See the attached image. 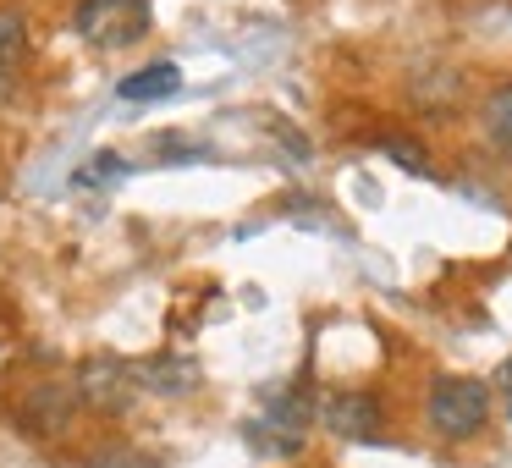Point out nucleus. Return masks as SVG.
<instances>
[{"label": "nucleus", "mask_w": 512, "mask_h": 468, "mask_svg": "<svg viewBox=\"0 0 512 468\" xmlns=\"http://www.w3.org/2000/svg\"><path fill=\"white\" fill-rule=\"evenodd\" d=\"M424 413H430L435 435H446V441H474L490 419V386L474 375H435L430 397H424Z\"/></svg>", "instance_id": "nucleus-1"}, {"label": "nucleus", "mask_w": 512, "mask_h": 468, "mask_svg": "<svg viewBox=\"0 0 512 468\" xmlns=\"http://www.w3.org/2000/svg\"><path fill=\"white\" fill-rule=\"evenodd\" d=\"M23 50H28V34H23V17L17 12H0V94L17 83V67H23Z\"/></svg>", "instance_id": "nucleus-7"}, {"label": "nucleus", "mask_w": 512, "mask_h": 468, "mask_svg": "<svg viewBox=\"0 0 512 468\" xmlns=\"http://www.w3.org/2000/svg\"><path fill=\"white\" fill-rule=\"evenodd\" d=\"M133 369H138V386L155 391V397H188V391L199 386V364H193V358L160 353V358H144V364H133Z\"/></svg>", "instance_id": "nucleus-5"}, {"label": "nucleus", "mask_w": 512, "mask_h": 468, "mask_svg": "<svg viewBox=\"0 0 512 468\" xmlns=\"http://www.w3.org/2000/svg\"><path fill=\"white\" fill-rule=\"evenodd\" d=\"M485 133L501 155H512V83H501L496 94L485 100Z\"/></svg>", "instance_id": "nucleus-8"}, {"label": "nucleus", "mask_w": 512, "mask_h": 468, "mask_svg": "<svg viewBox=\"0 0 512 468\" xmlns=\"http://www.w3.org/2000/svg\"><path fill=\"white\" fill-rule=\"evenodd\" d=\"M507 419H512V397H507Z\"/></svg>", "instance_id": "nucleus-12"}, {"label": "nucleus", "mask_w": 512, "mask_h": 468, "mask_svg": "<svg viewBox=\"0 0 512 468\" xmlns=\"http://www.w3.org/2000/svg\"><path fill=\"white\" fill-rule=\"evenodd\" d=\"M320 419L331 435L342 441H375L380 435V402L369 391H336V397L320 402Z\"/></svg>", "instance_id": "nucleus-4"}, {"label": "nucleus", "mask_w": 512, "mask_h": 468, "mask_svg": "<svg viewBox=\"0 0 512 468\" xmlns=\"http://www.w3.org/2000/svg\"><path fill=\"white\" fill-rule=\"evenodd\" d=\"M89 468H166L160 457H149L144 446H122V441H111V446H100V452L89 457Z\"/></svg>", "instance_id": "nucleus-9"}, {"label": "nucleus", "mask_w": 512, "mask_h": 468, "mask_svg": "<svg viewBox=\"0 0 512 468\" xmlns=\"http://www.w3.org/2000/svg\"><path fill=\"white\" fill-rule=\"evenodd\" d=\"M138 391H144L138 386V369L122 364V358H89L78 375V397L100 413H127Z\"/></svg>", "instance_id": "nucleus-3"}, {"label": "nucleus", "mask_w": 512, "mask_h": 468, "mask_svg": "<svg viewBox=\"0 0 512 468\" xmlns=\"http://www.w3.org/2000/svg\"><path fill=\"white\" fill-rule=\"evenodd\" d=\"M501 386H507V391H512V364H507V369H501Z\"/></svg>", "instance_id": "nucleus-11"}, {"label": "nucleus", "mask_w": 512, "mask_h": 468, "mask_svg": "<svg viewBox=\"0 0 512 468\" xmlns=\"http://www.w3.org/2000/svg\"><path fill=\"white\" fill-rule=\"evenodd\" d=\"M177 89H182V72L171 67V61H149V67L127 72L116 94H122L127 105H155V100H171Z\"/></svg>", "instance_id": "nucleus-6"}, {"label": "nucleus", "mask_w": 512, "mask_h": 468, "mask_svg": "<svg viewBox=\"0 0 512 468\" xmlns=\"http://www.w3.org/2000/svg\"><path fill=\"white\" fill-rule=\"evenodd\" d=\"M380 149H386L391 160H397L402 171H413V177H424V171H430V155H424L419 144H413V138H402V133H391V138H380Z\"/></svg>", "instance_id": "nucleus-10"}, {"label": "nucleus", "mask_w": 512, "mask_h": 468, "mask_svg": "<svg viewBox=\"0 0 512 468\" xmlns=\"http://www.w3.org/2000/svg\"><path fill=\"white\" fill-rule=\"evenodd\" d=\"M149 0H78L72 28L89 39L94 50H127L149 34Z\"/></svg>", "instance_id": "nucleus-2"}]
</instances>
